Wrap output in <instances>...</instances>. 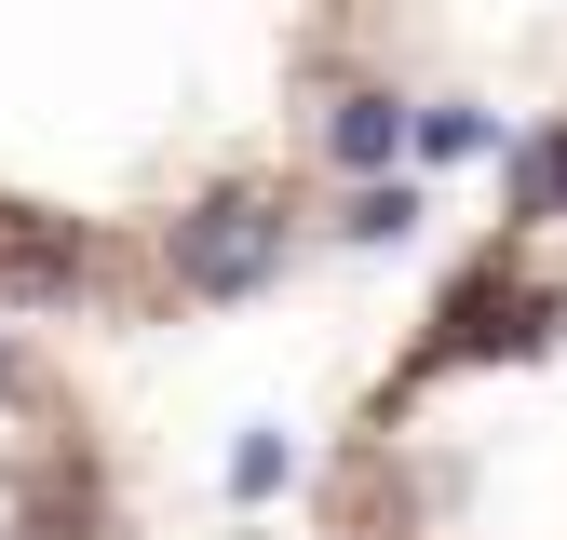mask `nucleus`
Returning a JSON list of instances; mask_svg holds the SVG:
<instances>
[{
    "mask_svg": "<svg viewBox=\"0 0 567 540\" xmlns=\"http://www.w3.org/2000/svg\"><path fill=\"white\" fill-rule=\"evenodd\" d=\"M163 270L189 298H257L270 270H284V202L270 189H217V202H189V217L163 230Z\"/></svg>",
    "mask_w": 567,
    "mask_h": 540,
    "instance_id": "nucleus-1",
    "label": "nucleus"
},
{
    "mask_svg": "<svg viewBox=\"0 0 567 540\" xmlns=\"http://www.w3.org/2000/svg\"><path fill=\"white\" fill-rule=\"evenodd\" d=\"M514 311H540V298L501 284V270H473V284L446 298V338H433V352H501V338H540V324H514Z\"/></svg>",
    "mask_w": 567,
    "mask_h": 540,
    "instance_id": "nucleus-2",
    "label": "nucleus"
},
{
    "mask_svg": "<svg viewBox=\"0 0 567 540\" xmlns=\"http://www.w3.org/2000/svg\"><path fill=\"white\" fill-rule=\"evenodd\" d=\"M0 270H14L28 298H68V284H82V243H68V230H28L14 202H0Z\"/></svg>",
    "mask_w": 567,
    "mask_h": 540,
    "instance_id": "nucleus-3",
    "label": "nucleus"
},
{
    "mask_svg": "<svg viewBox=\"0 0 567 540\" xmlns=\"http://www.w3.org/2000/svg\"><path fill=\"white\" fill-rule=\"evenodd\" d=\"M392 149H405V108L392 95H351L338 108V163H392Z\"/></svg>",
    "mask_w": 567,
    "mask_h": 540,
    "instance_id": "nucleus-4",
    "label": "nucleus"
},
{
    "mask_svg": "<svg viewBox=\"0 0 567 540\" xmlns=\"http://www.w3.org/2000/svg\"><path fill=\"white\" fill-rule=\"evenodd\" d=\"M514 202L527 217H567V135H527L514 149Z\"/></svg>",
    "mask_w": 567,
    "mask_h": 540,
    "instance_id": "nucleus-5",
    "label": "nucleus"
},
{
    "mask_svg": "<svg viewBox=\"0 0 567 540\" xmlns=\"http://www.w3.org/2000/svg\"><path fill=\"white\" fill-rule=\"evenodd\" d=\"M405 135H419V149H433V163H460V149H486V122H473V108H433V122H405Z\"/></svg>",
    "mask_w": 567,
    "mask_h": 540,
    "instance_id": "nucleus-6",
    "label": "nucleus"
},
{
    "mask_svg": "<svg viewBox=\"0 0 567 540\" xmlns=\"http://www.w3.org/2000/svg\"><path fill=\"white\" fill-rule=\"evenodd\" d=\"M0 378H14V352H0Z\"/></svg>",
    "mask_w": 567,
    "mask_h": 540,
    "instance_id": "nucleus-7",
    "label": "nucleus"
}]
</instances>
